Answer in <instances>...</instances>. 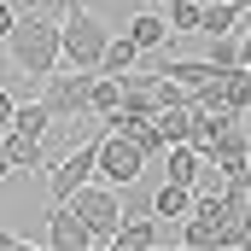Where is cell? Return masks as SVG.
<instances>
[{
	"instance_id": "6da1fadb",
	"label": "cell",
	"mask_w": 251,
	"mask_h": 251,
	"mask_svg": "<svg viewBox=\"0 0 251 251\" xmlns=\"http://www.w3.org/2000/svg\"><path fill=\"white\" fill-rule=\"evenodd\" d=\"M0 41H6V53H12V64H18L24 76H47V70H59V24H53V12L12 18V29H6Z\"/></svg>"
},
{
	"instance_id": "7a4b0ae2",
	"label": "cell",
	"mask_w": 251,
	"mask_h": 251,
	"mask_svg": "<svg viewBox=\"0 0 251 251\" xmlns=\"http://www.w3.org/2000/svg\"><path fill=\"white\" fill-rule=\"evenodd\" d=\"M105 41H111L105 18L70 0V6H64V24H59V64H70V70H94L100 53H105Z\"/></svg>"
},
{
	"instance_id": "3957f363",
	"label": "cell",
	"mask_w": 251,
	"mask_h": 251,
	"mask_svg": "<svg viewBox=\"0 0 251 251\" xmlns=\"http://www.w3.org/2000/svg\"><path fill=\"white\" fill-rule=\"evenodd\" d=\"M222 176H251V123H246V111H228L222 117V128L199 146Z\"/></svg>"
},
{
	"instance_id": "277c9868",
	"label": "cell",
	"mask_w": 251,
	"mask_h": 251,
	"mask_svg": "<svg viewBox=\"0 0 251 251\" xmlns=\"http://www.w3.org/2000/svg\"><path fill=\"white\" fill-rule=\"evenodd\" d=\"M82 222H88V240L94 246H111V234H117V222H123V204H117V193L111 187H94V181H82V187L64 199Z\"/></svg>"
},
{
	"instance_id": "5b68a950",
	"label": "cell",
	"mask_w": 251,
	"mask_h": 251,
	"mask_svg": "<svg viewBox=\"0 0 251 251\" xmlns=\"http://www.w3.org/2000/svg\"><path fill=\"white\" fill-rule=\"evenodd\" d=\"M146 170L140 146L128 140L123 128H100V152H94V176H105V187H128L134 176Z\"/></svg>"
},
{
	"instance_id": "8992f818",
	"label": "cell",
	"mask_w": 251,
	"mask_h": 251,
	"mask_svg": "<svg viewBox=\"0 0 251 251\" xmlns=\"http://www.w3.org/2000/svg\"><path fill=\"white\" fill-rule=\"evenodd\" d=\"M88 76L94 70H64V76H41L47 82V94H41V105H47V117L53 123H70V117H82L88 111Z\"/></svg>"
},
{
	"instance_id": "52a82bcc",
	"label": "cell",
	"mask_w": 251,
	"mask_h": 251,
	"mask_svg": "<svg viewBox=\"0 0 251 251\" xmlns=\"http://www.w3.org/2000/svg\"><path fill=\"white\" fill-rule=\"evenodd\" d=\"M94 152H100V134H94V140H82L76 152H64L59 164L47 170V199H53V204H64L82 181H94Z\"/></svg>"
},
{
	"instance_id": "ba28073f",
	"label": "cell",
	"mask_w": 251,
	"mask_h": 251,
	"mask_svg": "<svg viewBox=\"0 0 251 251\" xmlns=\"http://www.w3.org/2000/svg\"><path fill=\"white\" fill-rule=\"evenodd\" d=\"M47 246L59 251H88L94 240H88V222L70 210V204H53V216H47Z\"/></svg>"
},
{
	"instance_id": "9c48e42d",
	"label": "cell",
	"mask_w": 251,
	"mask_h": 251,
	"mask_svg": "<svg viewBox=\"0 0 251 251\" xmlns=\"http://www.w3.org/2000/svg\"><path fill=\"white\" fill-rule=\"evenodd\" d=\"M0 152H6L12 176H18V170H41V164H47V158H41V134H24V128H6V134H0Z\"/></svg>"
},
{
	"instance_id": "30bf717a",
	"label": "cell",
	"mask_w": 251,
	"mask_h": 251,
	"mask_svg": "<svg viewBox=\"0 0 251 251\" xmlns=\"http://www.w3.org/2000/svg\"><path fill=\"white\" fill-rule=\"evenodd\" d=\"M123 35L140 47V53H152V47H164V41H170V24H164V12H158V6H146L140 18H128Z\"/></svg>"
},
{
	"instance_id": "8fae6325",
	"label": "cell",
	"mask_w": 251,
	"mask_h": 251,
	"mask_svg": "<svg viewBox=\"0 0 251 251\" xmlns=\"http://www.w3.org/2000/svg\"><path fill=\"white\" fill-rule=\"evenodd\" d=\"M251 0H216V6H199V35H222L234 24H246Z\"/></svg>"
},
{
	"instance_id": "7c38bea8",
	"label": "cell",
	"mask_w": 251,
	"mask_h": 251,
	"mask_svg": "<svg viewBox=\"0 0 251 251\" xmlns=\"http://www.w3.org/2000/svg\"><path fill=\"white\" fill-rule=\"evenodd\" d=\"M181 246H187V251H210V246H222V222H216V216H199V210H187V216H181Z\"/></svg>"
},
{
	"instance_id": "4fadbf2b",
	"label": "cell",
	"mask_w": 251,
	"mask_h": 251,
	"mask_svg": "<svg viewBox=\"0 0 251 251\" xmlns=\"http://www.w3.org/2000/svg\"><path fill=\"white\" fill-rule=\"evenodd\" d=\"M111 246H117V251H152V246H158V216H134V222H117Z\"/></svg>"
},
{
	"instance_id": "5bb4252c",
	"label": "cell",
	"mask_w": 251,
	"mask_h": 251,
	"mask_svg": "<svg viewBox=\"0 0 251 251\" xmlns=\"http://www.w3.org/2000/svg\"><path fill=\"white\" fill-rule=\"evenodd\" d=\"M128 64H140V47H134L128 35H111L105 53H100V64H94V76H123Z\"/></svg>"
},
{
	"instance_id": "9a60e30c",
	"label": "cell",
	"mask_w": 251,
	"mask_h": 251,
	"mask_svg": "<svg viewBox=\"0 0 251 251\" xmlns=\"http://www.w3.org/2000/svg\"><path fill=\"white\" fill-rule=\"evenodd\" d=\"M204 59L216 64V70H228V64H246V29L234 24V29H222V35H210V53Z\"/></svg>"
},
{
	"instance_id": "2e32d148",
	"label": "cell",
	"mask_w": 251,
	"mask_h": 251,
	"mask_svg": "<svg viewBox=\"0 0 251 251\" xmlns=\"http://www.w3.org/2000/svg\"><path fill=\"white\" fill-rule=\"evenodd\" d=\"M152 123H158V134H164V146L193 140V111L187 105H164V111H152Z\"/></svg>"
},
{
	"instance_id": "e0dca14e",
	"label": "cell",
	"mask_w": 251,
	"mask_h": 251,
	"mask_svg": "<svg viewBox=\"0 0 251 251\" xmlns=\"http://www.w3.org/2000/svg\"><path fill=\"white\" fill-rule=\"evenodd\" d=\"M222 105H228V111H246L251 105V70L246 64H228V70H222Z\"/></svg>"
},
{
	"instance_id": "ac0fdd59",
	"label": "cell",
	"mask_w": 251,
	"mask_h": 251,
	"mask_svg": "<svg viewBox=\"0 0 251 251\" xmlns=\"http://www.w3.org/2000/svg\"><path fill=\"white\" fill-rule=\"evenodd\" d=\"M117 76H88V117H111L117 111Z\"/></svg>"
},
{
	"instance_id": "d6986e66",
	"label": "cell",
	"mask_w": 251,
	"mask_h": 251,
	"mask_svg": "<svg viewBox=\"0 0 251 251\" xmlns=\"http://www.w3.org/2000/svg\"><path fill=\"white\" fill-rule=\"evenodd\" d=\"M0 128H24V134H47V128H53V117H47V105H41V100H29V105H12V117H6Z\"/></svg>"
},
{
	"instance_id": "ffe728a7",
	"label": "cell",
	"mask_w": 251,
	"mask_h": 251,
	"mask_svg": "<svg viewBox=\"0 0 251 251\" xmlns=\"http://www.w3.org/2000/svg\"><path fill=\"white\" fill-rule=\"evenodd\" d=\"M187 204H193V187H176V181L152 193V216H187Z\"/></svg>"
},
{
	"instance_id": "44dd1931",
	"label": "cell",
	"mask_w": 251,
	"mask_h": 251,
	"mask_svg": "<svg viewBox=\"0 0 251 251\" xmlns=\"http://www.w3.org/2000/svg\"><path fill=\"white\" fill-rule=\"evenodd\" d=\"M158 70H164V76H176L181 88H193V82H204V76H216V64H210V59H164Z\"/></svg>"
},
{
	"instance_id": "7402d4cb",
	"label": "cell",
	"mask_w": 251,
	"mask_h": 251,
	"mask_svg": "<svg viewBox=\"0 0 251 251\" xmlns=\"http://www.w3.org/2000/svg\"><path fill=\"white\" fill-rule=\"evenodd\" d=\"M170 6V35H187V29H199V0H164Z\"/></svg>"
},
{
	"instance_id": "603a6c76",
	"label": "cell",
	"mask_w": 251,
	"mask_h": 251,
	"mask_svg": "<svg viewBox=\"0 0 251 251\" xmlns=\"http://www.w3.org/2000/svg\"><path fill=\"white\" fill-rule=\"evenodd\" d=\"M12 18H18V12H12V0H0V35L12 29Z\"/></svg>"
},
{
	"instance_id": "cb8c5ba5",
	"label": "cell",
	"mask_w": 251,
	"mask_h": 251,
	"mask_svg": "<svg viewBox=\"0 0 251 251\" xmlns=\"http://www.w3.org/2000/svg\"><path fill=\"white\" fill-rule=\"evenodd\" d=\"M12 105H18V100H12V94H6V88H0V123H6V117H12Z\"/></svg>"
},
{
	"instance_id": "d4e9b609",
	"label": "cell",
	"mask_w": 251,
	"mask_h": 251,
	"mask_svg": "<svg viewBox=\"0 0 251 251\" xmlns=\"http://www.w3.org/2000/svg\"><path fill=\"white\" fill-rule=\"evenodd\" d=\"M12 246H24V240H18L12 228H0V251H12Z\"/></svg>"
},
{
	"instance_id": "484cf974",
	"label": "cell",
	"mask_w": 251,
	"mask_h": 251,
	"mask_svg": "<svg viewBox=\"0 0 251 251\" xmlns=\"http://www.w3.org/2000/svg\"><path fill=\"white\" fill-rule=\"evenodd\" d=\"M6 176H12V164H6V152H0V181H6Z\"/></svg>"
},
{
	"instance_id": "4316f807",
	"label": "cell",
	"mask_w": 251,
	"mask_h": 251,
	"mask_svg": "<svg viewBox=\"0 0 251 251\" xmlns=\"http://www.w3.org/2000/svg\"><path fill=\"white\" fill-rule=\"evenodd\" d=\"M146 6H158V12H164V0H146Z\"/></svg>"
}]
</instances>
